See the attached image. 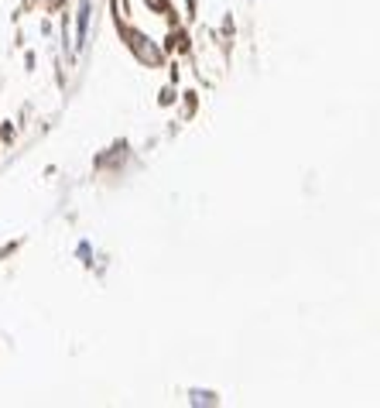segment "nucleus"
Segmentation results:
<instances>
[{
	"label": "nucleus",
	"instance_id": "f257e3e1",
	"mask_svg": "<svg viewBox=\"0 0 380 408\" xmlns=\"http://www.w3.org/2000/svg\"><path fill=\"white\" fill-rule=\"evenodd\" d=\"M86 28H90V0L79 7V45L86 41Z\"/></svg>",
	"mask_w": 380,
	"mask_h": 408
},
{
	"label": "nucleus",
	"instance_id": "f03ea898",
	"mask_svg": "<svg viewBox=\"0 0 380 408\" xmlns=\"http://www.w3.org/2000/svg\"><path fill=\"white\" fill-rule=\"evenodd\" d=\"M192 405H216L212 391H192Z\"/></svg>",
	"mask_w": 380,
	"mask_h": 408
}]
</instances>
